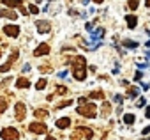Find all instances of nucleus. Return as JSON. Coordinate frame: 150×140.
Segmentation results:
<instances>
[{
  "mask_svg": "<svg viewBox=\"0 0 150 140\" xmlns=\"http://www.w3.org/2000/svg\"><path fill=\"white\" fill-rule=\"evenodd\" d=\"M67 62L72 66V76L76 80H80V82H83L87 78V62H85V57H81V55L69 57Z\"/></svg>",
  "mask_w": 150,
  "mask_h": 140,
  "instance_id": "obj_1",
  "label": "nucleus"
},
{
  "mask_svg": "<svg viewBox=\"0 0 150 140\" xmlns=\"http://www.w3.org/2000/svg\"><path fill=\"white\" fill-rule=\"evenodd\" d=\"M78 114L80 115H83V117H96V114H97V108H96V105L94 103H85V105H80L78 106Z\"/></svg>",
  "mask_w": 150,
  "mask_h": 140,
  "instance_id": "obj_2",
  "label": "nucleus"
},
{
  "mask_svg": "<svg viewBox=\"0 0 150 140\" xmlns=\"http://www.w3.org/2000/svg\"><path fill=\"white\" fill-rule=\"evenodd\" d=\"M0 138L2 140H18L20 138V131L16 128H4L0 131Z\"/></svg>",
  "mask_w": 150,
  "mask_h": 140,
  "instance_id": "obj_3",
  "label": "nucleus"
},
{
  "mask_svg": "<svg viewBox=\"0 0 150 140\" xmlns=\"http://www.w3.org/2000/svg\"><path fill=\"white\" fill-rule=\"evenodd\" d=\"M28 129H30L32 133H35V135H44V133H48V126H46L44 122H41V121H34V122L28 126Z\"/></svg>",
  "mask_w": 150,
  "mask_h": 140,
  "instance_id": "obj_4",
  "label": "nucleus"
},
{
  "mask_svg": "<svg viewBox=\"0 0 150 140\" xmlns=\"http://www.w3.org/2000/svg\"><path fill=\"white\" fill-rule=\"evenodd\" d=\"M16 59H18V51L14 50V51H13V55H11V59H9V60H7V62L2 66V67H0V71H2V73H7L9 69H11V66L16 62Z\"/></svg>",
  "mask_w": 150,
  "mask_h": 140,
  "instance_id": "obj_5",
  "label": "nucleus"
},
{
  "mask_svg": "<svg viewBox=\"0 0 150 140\" xmlns=\"http://www.w3.org/2000/svg\"><path fill=\"white\" fill-rule=\"evenodd\" d=\"M35 29H37L41 34H46V32H50L51 25H50V21H44V20H37V21H35Z\"/></svg>",
  "mask_w": 150,
  "mask_h": 140,
  "instance_id": "obj_6",
  "label": "nucleus"
},
{
  "mask_svg": "<svg viewBox=\"0 0 150 140\" xmlns=\"http://www.w3.org/2000/svg\"><path fill=\"white\" fill-rule=\"evenodd\" d=\"M4 32L9 37H18L20 36V27H16V25H6L4 27Z\"/></svg>",
  "mask_w": 150,
  "mask_h": 140,
  "instance_id": "obj_7",
  "label": "nucleus"
},
{
  "mask_svg": "<svg viewBox=\"0 0 150 140\" xmlns=\"http://www.w3.org/2000/svg\"><path fill=\"white\" fill-rule=\"evenodd\" d=\"M48 53H50V44H48V43H41V44L35 48V51H34L35 57H42V55H48Z\"/></svg>",
  "mask_w": 150,
  "mask_h": 140,
  "instance_id": "obj_8",
  "label": "nucleus"
},
{
  "mask_svg": "<svg viewBox=\"0 0 150 140\" xmlns=\"http://www.w3.org/2000/svg\"><path fill=\"white\" fill-rule=\"evenodd\" d=\"M27 115V106L23 103H16V119L18 121H23Z\"/></svg>",
  "mask_w": 150,
  "mask_h": 140,
  "instance_id": "obj_9",
  "label": "nucleus"
},
{
  "mask_svg": "<svg viewBox=\"0 0 150 140\" xmlns=\"http://www.w3.org/2000/svg\"><path fill=\"white\" fill-rule=\"evenodd\" d=\"M0 16H2V18H9V20H16L18 18V14L13 9H2V11H0Z\"/></svg>",
  "mask_w": 150,
  "mask_h": 140,
  "instance_id": "obj_10",
  "label": "nucleus"
},
{
  "mask_svg": "<svg viewBox=\"0 0 150 140\" xmlns=\"http://www.w3.org/2000/svg\"><path fill=\"white\" fill-rule=\"evenodd\" d=\"M125 20H127V27H129V29H134V27H136V23H138V18H136L134 14H127V16H125Z\"/></svg>",
  "mask_w": 150,
  "mask_h": 140,
  "instance_id": "obj_11",
  "label": "nucleus"
},
{
  "mask_svg": "<svg viewBox=\"0 0 150 140\" xmlns=\"http://www.w3.org/2000/svg\"><path fill=\"white\" fill-rule=\"evenodd\" d=\"M69 124H71V119H69V117H64V119H58V121H57V128H60V129L69 128Z\"/></svg>",
  "mask_w": 150,
  "mask_h": 140,
  "instance_id": "obj_12",
  "label": "nucleus"
},
{
  "mask_svg": "<svg viewBox=\"0 0 150 140\" xmlns=\"http://www.w3.org/2000/svg\"><path fill=\"white\" fill-rule=\"evenodd\" d=\"M34 115H35V119L42 121V119H46V117H48V112H46V110H42V108H37V110H34Z\"/></svg>",
  "mask_w": 150,
  "mask_h": 140,
  "instance_id": "obj_13",
  "label": "nucleus"
},
{
  "mask_svg": "<svg viewBox=\"0 0 150 140\" xmlns=\"http://www.w3.org/2000/svg\"><path fill=\"white\" fill-rule=\"evenodd\" d=\"M16 85H18V89H28V87H30V82H28L27 78H18Z\"/></svg>",
  "mask_w": 150,
  "mask_h": 140,
  "instance_id": "obj_14",
  "label": "nucleus"
},
{
  "mask_svg": "<svg viewBox=\"0 0 150 140\" xmlns=\"http://www.w3.org/2000/svg\"><path fill=\"white\" fill-rule=\"evenodd\" d=\"M7 7H21V0H2Z\"/></svg>",
  "mask_w": 150,
  "mask_h": 140,
  "instance_id": "obj_15",
  "label": "nucleus"
},
{
  "mask_svg": "<svg viewBox=\"0 0 150 140\" xmlns=\"http://www.w3.org/2000/svg\"><path fill=\"white\" fill-rule=\"evenodd\" d=\"M81 136H85V135H83V131L78 128L76 131H72V133H71V136H69V138H71V140H81Z\"/></svg>",
  "mask_w": 150,
  "mask_h": 140,
  "instance_id": "obj_16",
  "label": "nucleus"
},
{
  "mask_svg": "<svg viewBox=\"0 0 150 140\" xmlns=\"http://www.w3.org/2000/svg\"><path fill=\"white\" fill-rule=\"evenodd\" d=\"M7 106H9V99L7 98H0V114H4Z\"/></svg>",
  "mask_w": 150,
  "mask_h": 140,
  "instance_id": "obj_17",
  "label": "nucleus"
},
{
  "mask_svg": "<svg viewBox=\"0 0 150 140\" xmlns=\"http://www.w3.org/2000/svg\"><path fill=\"white\" fill-rule=\"evenodd\" d=\"M101 110H103V115L108 117L110 112H111V105H110V103H103V108H101Z\"/></svg>",
  "mask_w": 150,
  "mask_h": 140,
  "instance_id": "obj_18",
  "label": "nucleus"
},
{
  "mask_svg": "<svg viewBox=\"0 0 150 140\" xmlns=\"http://www.w3.org/2000/svg\"><path fill=\"white\" fill-rule=\"evenodd\" d=\"M80 129H81V131H83V135H85V136H87V138H92V136H94V131H92V129H90V128H85V126H81V128H80Z\"/></svg>",
  "mask_w": 150,
  "mask_h": 140,
  "instance_id": "obj_19",
  "label": "nucleus"
},
{
  "mask_svg": "<svg viewBox=\"0 0 150 140\" xmlns=\"http://www.w3.org/2000/svg\"><path fill=\"white\" fill-rule=\"evenodd\" d=\"M90 98L92 99H104V94H103V91H96V92L90 94Z\"/></svg>",
  "mask_w": 150,
  "mask_h": 140,
  "instance_id": "obj_20",
  "label": "nucleus"
},
{
  "mask_svg": "<svg viewBox=\"0 0 150 140\" xmlns=\"http://www.w3.org/2000/svg\"><path fill=\"white\" fill-rule=\"evenodd\" d=\"M124 122H125V124H132V122H134V115H132V114H125V115H124Z\"/></svg>",
  "mask_w": 150,
  "mask_h": 140,
  "instance_id": "obj_21",
  "label": "nucleus"
},
{
  "mask_svg": "<svg viewBox=\"0 0 150 140\" xmlns=\"http://www.w3.org/2000/svg\"><path fill=\"white\" fill-rule=\"evenodd\" d=\"M127 96H129V98H136V96H138V89H136V87H129Z\"/></svg>",
  "mask_w": 150,
  "mask_h": 140,
  "instance_id": "obj_22",
  "label": "nucleus"
},
{
  "mask_svg": "<svg viewBox=\"0 0 150 140\" xmlns=\"http://www.w3.org/2000/svg\"><path fill=\"white\" fill-rule=\"evenodd\" d=\"M124 46H125V48H136V46H138V43H134V41H129V39H127V41H124Z\"/></svg>",
  "mask_w": 150,
  "mask_h": 140,
  "instance_id": "obj_23",
  "label": "nucleus"
},
{
  "mask_svg": "<svg viewBox=\"0 0 150 140\" xmlns=\"http://www.w3.org/2000/svg\"><path fill=\"white\" fill-rule=\"evenodd\" d=\"M35 87H37V91H42V89L46 87V80H44V78H42V80H39V82L35 84Z\"/></svg>",
  "mask_w": 150,
  "mask_h": 140,
  "instance_id": "obj_24",
  "label": "nucleus"
},
{
  "mask_svg": "<svg viewBox=\"0 0 150 140\" xmlns=\"http://www.w3.org/2000/svg\"><path fill=\"white\" fill-rule=\"evenodd\" d=\"M138 4H139L138 0H129V7H131L132 11H136V9H138Z\"/></svg>",
  "mask_w": 150,
  "mask_h": 140,
  "instance_id": "obj_25",
  "label": "nucleus"
},
{
  "mask_svg": "<svg viewBox=\"0 0 150 140\" xmlns=\"http://www.w3.org/2000/svg\"><path fill=\"white\" fill-rule=\"evenodd\" d=\"M39 71H41V73H50V71H51V67H50V66H41V67H39Z\"/></svg>",
  "mask_w": 150,
  "mask_h": 140,
  "instance_id": "obj_26",
  "label": "nucleus"
},
{
  "mask_svg": "<svg viewBox=\"0 0 150 140\" xmlns=\"http://www.w3.org/2000/svg\"><path fill=\"white\" fill-rule=\"evenodd\" d=\"M71 103H72L71 99H65V101H60V103H58V108H62V106H69Z\"/></svg>",
  "mask_w": 150,
  "mask_h": 140,
  "instance_id": "obj_27",
  "label": "nucleus"
},
{
  "mask_svg": "<svg viewBox=\"0 0 150 140\" xmlns=\"http://www.w3.org/2000/svg\"><path fill=\"white\" fill-rule=\"evenodd\" d=\"M103 36V29H97L96 32H94V37H101Z\"/></svg>",
  "mask_w": 150,
  "mask_h": 140,
  "instance_id": "obj_28",
  "label": "nucleus"
},
{
  "mask_svg": "<svg viewBox=\"0 0 150 140\" xmlns=\"http://www.w3.org/2000/svg\"><path fill=\"white\" fill-rule=\"evenodd\" d=\"M30 13H32V14H37V13H39V9H37L35 6H30Z\"/></svg>",
  "mask_w": 150,
  "mask_h": 140,
  "instance_id": "obj_29",
  "label": "nucleus"
},
{
  "mask_svg": "<svg viewBox=\"0 0 150 140\" xmlns=\"http://www.w3.org/2000/svg\"><path fill=\"white\" fill-rule=\"evenodd\" d=\"M57 92H58V94H65V92H67V89H65V87H58V89H57Z\"/></svg>",
  "mask_w": 150,
  "mask_h": 140,
  "instance_id": "obj_30",
  "label": "nucleus"
},
{
  "mask_svg": "<svg viewBox=\"0 0 150 140\" xmlns=\"http://www.w3.org/2000/svg\"><path fill=\"white\" fill-rule=\"evenodd\" d=\"M115 101H117V103H120V105H122V101H124V98H122V96H115Z\"/></svg>",
  "mask_w": 150,
  "mask_h": 140,
  "instance_id": "obj_31",
  "label": "nucleus"
},
{
  "mask_svg": "<svg viewBox=\"0 0 150 140\" xmlns=\"http://www.w3.org/2000/svg\"><path fill=\"white\" fill-rule=\"evenodd\" d=\"M78 103H80V105H85V103H87V98H80Z\"/></svg>",
  "mask_w": 150,
  "mask_h": 140,
  "instance_id": "obj_32",
  "label": "nucleus"
},
{
  "mask_svg": "<svg viewBox=\"0 0 150 140\" xmlns=\"http://www.w3.org/2000/svg\"><path fill=\"white\" fill-rule=\"evenodd\" d=\"M136 105H138V106H143V105H145V99H143V98H141V99H139V101H138V103H136Z\"/></svg>",
  "mask_w": 150,
  "mask_h": 140,
  "instance_id": "obj_33",
  "label": "nucleus"
},
{
  "mask_svg": "<svg viewBox=\"0 0 150 140\" xmlns=\"http://www.w3.org/2000/svg\"><path fill=\"white\" fill-rule=\"evenodd\" d=\"M145 115H146V119H150V106H148V108L145 110Z\"/></svg>",
  "mask_w": 150,
  "mask_h": 140,
  "instance_id": "obj_34",
  "label": "nucleus"
},
{
  "mask_svg": "<svg viewBox=\"0 0 150 140\" xmlns=\"http://www.w3.org/2000/svg\"><path fill=\"white\" fill-rule=\"evenodd\" d=\"M143 133H145V135H146V133H150V126H148V128H145V129H143Z\"/></svg>",
  "mask_w": 150,
  "mask_h": 140,
  "instance_id": "obj_35",
  "label": "nucleus"
},
{
  "mask_svg": "<svg viewBox=\"0 0 150 140\" xmlns=\"http://www.w3.org/2000/svg\"><path fill=\"white\" fill-rule=\"evenodd\" d=\"M145 4H146V7L150 9V0H146V2H145Z\"/></svg>",
  "mask_w": 150,
  "mask_h": 140,
  "instance_id": "obj_36",
  "label": "nucleus"
},
{
  "mask_svg": "<svg viewBox=\"0 0 150 140\" xmlns=\"http://www.w3.org/2000/svg\"><path fill=\"white\" fill-rule=\"evenodd\" d=\"M94 2H97V4H101V2H103V0H94Z\"/></svg>",
  "mask_w": 150,
  "mask_h": 140,
  "instance_id": "obj_37",
  "label": "nucleus"
},
{
  "mask_svg": "<svg viewBox=\"0 0 150 140\" xmlns=\"http://www.w3.org/2000/svg\"><path fill=\"white\" fill-rule=\"evenodd\" d=\"M0 57H2V51H0Z\"/></svg>",
  "mask_w": 150,
  "mask_h": 140,
  "instance_id": "obj_38",
  "label": "nucleus"
}]
</instances>
